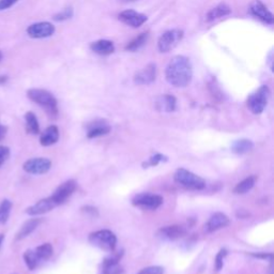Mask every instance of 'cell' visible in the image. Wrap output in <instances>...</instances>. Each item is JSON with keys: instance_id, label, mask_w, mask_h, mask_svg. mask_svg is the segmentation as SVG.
I'll use <instances>...</instances> for the list:
<instances>
[{"instance_id": "22", "label": "cell", "mask_w": 274, "mask_h": 274, "mask_svg": "<svg viewBox=\"0 0 274 274\" xmlns=\"http://www.w3.org/2000/svg\"><path fill=\"white\" fill-rule=\"evenodd\" d=\"M232 13V9L229 5H227L226 3H220L219 5H216L215 8L211 9L208 14L206 16V21H213L215 20H219L224 18V16H227Z\"/></svg>"}, {"instance_id": "20", "label": "cell", "mask_w": 274, "mask_h": 274, "mask_svg": "<svg viewBox=\"0 0 274 274\" xmlns=\"http://www.w3.org/2000/svg\"><path fill=\"white\" fill-rule=\"evenodd\" d=\"M59 139V130L56 126H50L44 130L40 137V144L44 147L52 146Z\"/></svg>"}, {"instance_id": "11", "label": "cell", "mask_w": 274, "mask_h": 274, "mask_svg": "<svg viewBox=\"0 0 274 274\" xmlns=\"http://www.w3.org/2000/svg\"><path fill=\"white\" fill-rule=\"evenodd\" d=\"M75 190L76 182L74 180H68L63 182V184H60L52 195V198L54 199L56 205L60 206L64 204L65 201L72 196V194L75 192Z\"/></svg>"}, {"instance_id": "37", "label": "cell", "mask_w": 274, "mask_h": 274, "mask_svg": "<svg viewBox=\"0 0 274 274\" xmlns=\"http://www.w3.org/2000/svg\"><path fill=\"white\" fill-rule=\"evenodd\" d=\"M82 210H83V212H85L86 214H89L91 216H98L99 215L97 208H93V207H90V206H87V207H85V208H83Z\"/></svg>"}, {"instance_id": "10", "label": "cell", "mask_w": 274, "mask_h": 274, "mask_svg": "<svg viewBox=\"0 0 274 274\" xmlns=\"http://www.w3.org/2000/svg\"><path fill=\"white\" fill-rule=\"evenodd\" d=\"M55 26L48 21L35 23L27 28V35L32 39H45L55 33Z\"/></svg>"}, {"instance_id": "39", "label": "cell", "mask_w": 274, "mask_h": 274, "mask_svg": "<svg viewBox=\"0 0 274 274\" xmlns=\"http://www.w3.org/2000/svg\"><path fill=\"white\" fill-rule=\"evenodd\" d=\"M9 80V77L7 75H1L0 76V85H3V84H5L8 82Z\"/></svg>"}, {"instance_id": "41", "label": "cell", "mask_w": 274, "mask_h": 274, "mask_svg": "<svg viewBox=\"0 0 274 274\" xmlns=\"http://www.w3.org/2000/svg\"><path fill=\"white\" fill-rule=\"evenodd\" d=\"M1 59H2V53L0 52V61H1Z\"/></svg>"}, {"instance_id": "36", "label": "cell", "mask_w": 274, "mask_h": 274, "mask_svg": "<svg viewBox=\"0 0 274 274\" xmlns=\"http://www.w3.org/2000/svg\"><path fill=\"white\" fill-rule=\"evenodd\" d=\"M19 0H0V11L8 10L18 2Z\"/></svg>"}, {"instance_id": "5", "label": "cell", "mask_w": 274, "mask_h": 274, "mask_svg": "<svg viewBox=\"0 0 274 274\" xmlns=\"http://www.w3.org/2000/svg\"><path fill=\"white\" fill-rule=\"evenodd\" d=\"M270 98V89L268 86H261L258 90L252 93L248 99V107L255 115H259L265 110Z\"/></svg>"}, {"instance_id": "9", "label": "cell", "mask_w": 274, "mask_h": 274, "mask_svg": "<svg viewBox=\"0 0 274 274\" xmlns=\"http://www.w3.org/2000/svg\"><path fill=\"white\" fill-rule=\"evenodd\" d=\"M52 162L46 158H35L26 161L23 169L26 172H29L32 175H43L50 169Z\"/></svg>"}, {"instance_id": "27", "label": "cell", "mask_w": 274, "mask_h": 274, "mask_svg": "<svg viewBox=\"0 0 274 274\" xmlns=\"http://www.w3.org/2000/svg\"><path fill=\"white\" fill-rule=\"evenodd\" d=\"M35 252H36L39 260H40V262H41L44 260H47L50 258V257H52V255L54 253V249L50 243H44V244L40 245V247H38L35 250Z\"/></svg>"}, {"instance_id": "1", "label": "cell", "mask_w": 274, "mask_h": 274, "mask_svg": "<svg viewBox=\"0 0 274 274\" xmlns=\"http://www.w3.org/2000/svg\"><path fill=\"white\" fill-rule=\"evenodd\" d=\"M166 81L171 86L177 88H184L189 86L193 77L192 64L186 56H175L165 71Z\"/></svg>"}, {"instance_id": "25", "label": "cell", "mask_w": 274, "mask_h": 274, "mask_svg": "<svg viewBox=\"0 0 274 274\" xmlns=\"http://www.w3.org/2000/svg\"><path fill=\"white\" fill-rule=\"evenodd\" d=\"M253 147L254 144L250 139H239V141H236L232 144V151L237 154H244L250 152Z\"/></svg>"}, {"instance_id": "7", "label": "cell", "mask_w": 274, "mask_h": 274, "mask_svg": "<svg viewBox=\"0 0 274 274\" xmlns=\"http://www.w3.org/2000/svg\"><path fill=\"white\" fill-rule=\"evenodd\" d=\"M163 197L156 194L141 193L132 199V205L144 210H155L163 204Z\"/></svg>"}, {"instance_id": "31", "label": "cell", "mask_w": 274, "mask_h": 274, "mask_svg": "<svg viewBox=\"0 0 274 274\" xmlns=\"http://www.w3.org/2000/svg\"><path fill=\"white\" fill-rule=\"evenodd\" d=\"M73 9H72L71 7L70 8H65L63 9L61 12L57 13L56 15H54V20L56 21H66V20H69L71 19L72 16H73Z\"/></svg>"}, {"instance_id": "15", "label": "cell", "mask_w": 274, "mask_h": 274, "mask_svg": "<svg viewBox=\"0 0 274 274\" xmlns=\"http://www.w3.org/2000/svg\"><path fill=\"white\" fill-rule=\"evenodd\" d=\"M187 233L186 227L181 225H171V226H165L159 229L158 237L164 240H169V241H174L182 238L184 234Z\"/></svg>"}, {"instance_id": "26", "label": "cell", "mask_w": 274, "mask_h": 274, "mask_svg": "<svg viewBox=\"0 0 274 274\" xmlns=\"http://www.w3.org/2000/svg\"><path fill=\"white\" fill-rule=\"evenodd\" d=\"M25 120H26V128L28 133L35 134V135L40 133V126H39V121L35 114L31 113V111H28V113L25 115Z\"/></svg>"}, {"instance_id": "13", "label": "cell", "mask_w": 274, "mask_h": 274, "mask_svg": "<svg viewBox=\"0 0 274 274\" xmlns=\"http://www.w3.org/2000/svg\"><path fill=\"white\" fill-rule=\"evenodd\" d=\"M118 18L122 23L133 28L141 27L142 25L146 23L148 20L146 15L136 12V11L134 10H126L119 14Z\"/></svg>"}, {"instance_id": "4", "label": "cell", "mask_w": 274, "mask_h": 274, "mask_svg": "<svg viewBox=\"0 0 274 274\" xmlns=\"http://www.w3.org/2000/svg\"><path fill=\"white\" fill-rule=\"evenodd\" d=\"M89 242L94 247L111 253L116 249L117 237L113 232L108 231V229H102V231L94 232L89 234Z\"/></svg>"}, {"instance_id": "28", "label": "cell", "mask_w": 274, "mask_h": 274, "mask_svg": "<svg viewBox=\"0 0 274 274\" xmlns=\"http://www.w3.org/2000/svg\"><path fill=\"white\" fill-rule=\"evenodd\" d=\"M147 39H148V32L141 33V35L127 44L126 46V49L128 50V52H135V50H138L142 46L145 45V43L147 42Z\"/></svg>"}, {"instance_id": "23", "label": "cell", "mask_w": 274, "mask_h": 274, "mask_svg": "<svg viewBox=\"0 0 274 274\" xmlns=\"http://www.w3.org/2000/svg\"><path fill=\"white\" fill-rule=\"evenodd\" d=\"M41 222L42 220L40 219H31L29 221H27L25 224L21 226L18 234H16V240H21L29 236L33 231H36V228L40 225Z\"/></svg>"}, {"instance_id": "29", "label": "cell", "mask_w": 274, "mask_h": 274, "mask_svg": "<svg viewBox=\"0 0 274 274\" xmlns=\"http://www.w3.org/2000/svg\"><path fill=\"white\" fill-rule=\"evenodd\" d=\"M24 260L29 270H35L36 268L39 266V264H40V260H39L35 250L26 251L24 254Z\"/></svg>"}, {"instance_id": "19", "label": "cell", "mask_w": 274, "mask_h": 274, "mask_svg": "<svg viewBox=\"0 0 274 274\" xmlns=\"http://www.w3.org/2000/svg\"><path fill=\"white\" fill-rule=\"evenodd\" d=\"M177 100L174 96L170 94H164V96L159 97L155 101V107L160 111L164 113H171L176 109Z\"/></svg>"}, {"instance_id": "38", "label": "cell", "mask_w": 274, "mask_h": 274, "mask_svg": "<svg viewBox=\"0 0 274 274\" xmlns=\"http://www.w3.org/2000/svg\"><path fill=\"white\" fill-rule=\"evenodd\" d=\"M5 133H7V127L0 124V141H2L3 137L5 136Z\"/></svg>"}, {"instance_id": "34", "label": "cell", "mask_w": 274, "mask_h": 274, "mask_svg": "<svg viewBox=\"0 0 274 274\" xmlns=\"http://www.w3.org/2000/svg\"><path fill=\"white\" fill-rule=\"evenodd\" d=\"M164 269L160 266H151L139 271L137 274H163Z\"/></svg>"}, {"instance_id": "30", "label": "cell", "mask_w": 274, "mask_h": 274, "mask_svg": "<svg viewBox=\"0 0 274 274\" xmlns=\"http://www.w3.org/2000/svg\"><path fill=\"white\" fill-rule=\"evenodd\" d=\"M12 209V203L9 199H4L0 204V224H4L10 216V212Z\"/></svg>"}, {"instance_id": "35", "label": "cell", "mask_w": 274, "mask_h": 274, "mask_svg": "<svg viewBox=\"0 0 274 274\" xmlns=\"http://www.w3.org/2000/svg\"><path fill=\"white\" fill-rule=\"evenodd\" d=\"M9 154H10V150L8 147L0 146V166L7 161V159L9 158Z\"/></svg>"}, {"instance_id": "12", "label": "cell", "mask_w": 274, "mask_h": 274, "mask_svg": "<svg viewBox=\"0 0 274 274\" xmlns=\"http://www.w3.org/2000/svg\"><path fill=\"white\" fill-rule=\"evenodd\" d=\"M250 12L252 15H254L255 18L265 21L266 24L272 25L274 23L273 14L268 10V8L260 0H254V1H252L250 5Z\"/></svg>"}, {"instance_id": "8", "label": "cell", "mask_w": 274, "mask_h": 274, "mask_svg": "<svg viewBox=\"0 0 274 274\" xmlns=\"http://www.w3.org/2000/svg\"><path fill=\"white\" fill-rule=\"evenodd\" d=\"M122 256H124V251L111 252V255L103 260L101 274H124V268L119 262Z\"/></svg>"}, {"instance_id": "40", "label": "cell", "mask_w": 274, "mask_h": 274, "mask_svg": "<svg viewBox=\"0 0 274 274\" xmlns=\"http://www.w3.org/2000/svg\"><path fill=\"white\" fill-rule=\"evenodd\" d=\"M3 239H4V236H3V234H0V247H1V244H2Z\"/></svg>"}, {"instance_id": "17", "label": "cell", "mask_w": 274, "mask_h": 274, "mask_svg": "<svg viewBox=\"0 0 274 274\" xmlns=\"http://www.w3.org/2000/svg\"><path fill=\"white\" fill-rule=\"evenodd\" d=\"M56 207H57V205H56L54 199L52 198V196H50V197L39 200L37 204L29 207V208L26 210V213L32 215V216L40 215V214L47 213V212L53 210L54 208H56Z\"/></svg>"}, {"instance_id": "2", "label": "cell", "mask_w": 274, "mask_h": 274, "mask_svg": "<svg viewBox=\"0 0 274 274\" xmlns=\"http://www.w3.org/2000/svg\"><path fill=\"white\" fill-rule=\"evenodd\" d=\"M27 97L29 98L32 102L40 105L41 107L46 111L49 117H57L58 115V103L57 100L49 91L45 89H38L33 88L27 91Z\"/></svg>"}, {"instance_id": "6", "label": "cell", "mask_w": 274, "mask_h": 274, "mask_svg": "<svg viewBox=\"0 0 274 274\" xmlns=\"http://www.w3.org/2000/svg\"><path fill=\"white\" fill-rule=\"evenodd\" d=\"M184 33L180 29H172L163 33L158 41V47L161 53H169L182 41Z\"/></svg>"}, {"instance_id": "3", "label": "cell", "mask_w": 274, "mask_h": 274, "mask_svg": "<svg viewBox=\"0 0 274 274\" xmlns=\"http://www.w3.org/2000/svg\"><path fill=\"white\" fill-rule=\"evenodd\" d=\"M174 180L179 186L190 191H201L206 188V181L203 178L184 169L176 170Z\"/></svg>"}, {"instance_id": "33", "label": "cell", "mask_w": 274, "mask_h": 274, "mask_svg": "<svg viewBox=\"0 0 274 274\" xmlns=\"http://www.w3.org/2000/svg\"><path fill=\"white\" fill-rule=\"evenodd\" d=\"M227 255V251L225 249H222L217 255L215 256V269L216 271H220L223 268V264H224V258Z\"/></svg>"}, {"instance_id": "24", "label": "cell", "mask_w": 274, "mask_h": 274, "mask_svg": "<svg viewBox=\"0 0 274 274\" xmlns=\"http://www.w3.org/2000/svg\"><path fill=\"white\" fill-rule=\"evenodd\" d=\"M256 177L255 176H250L248 178H245L244 180H242L241 182H239L236 187L233 189V193L234 194H245L248 193L249 191H251L252 189L254 188L255 183H256Z\"/></svg>"}, {"instance_id": "21", "label": "cell", "mask_w": 274, "mask_h": 274, "mask_svg": "<svg viewBox=\"0 0 274 274\" xmlns=\"http://www.w3.org/2000/svg\"><path fill=\"white\" fill-rule=\"evenodd\" d=\"M90 48L92 52L102 56L110 55L115 52L114 43L108 40H99L96 42H92L90 44Z\"/></svg>"}, {"instance_id": "14", "label": "cell", "mask_w": 274, "mask_h": 274, "mask_svg": "<svg viewBox=\"0 0 274 274\" xmlns=\"http://www.w3.org/2000/svg\"><path fill=\"white\" fill-rule=\"evenodd\" d=\"M156 66L154 63H149L142 70H139L134 76V83L137 85H150L155 81Z\"/></svg>"}, {"instance_id": "16", "label": "cell", "mask_w": 274, "mask_h": 274, "mask_svg": "<svg viewBox=\"0 0 274 274\" xmlns=\"http://www.w3.org/2000/svg\"><path fill=\"white\" fill-rule=\"evenodd\" d=\"M229 217L222 213V212H216L213 215H211L208 222L205 224V232H213L219 231L221 228H224L229 225Z\"/></svg>"}, {"instance_id": "18", "label": "cell", "mask_w": 274, "mask_h": 274, "mask_svg": "<svg viewBox=\"0 0 274 274\" xmlns=\"http://www.w3.org/2000/svg\"><path fill=\"white\" fill-rule=\"evenodd\" d=\"M87 136L88 138H96L106 135L110 132V126L104 120H96L89 124L87 126Z\"/></svg>"}, {"instance_id": "32", "label": "cell", "mask_w": 274, "mask_h": 274, "mask_svg": "<svg viewBox=\"0 0 274 274\" xmlns=\"http://www.w3.org/2000/svg\"><path fill=\"white\" fill-rule=\"evenodd\" d=\"M163 161H167L166 156H164L163 154H161V153H156L153 156H151L147 163H144L143 166L145 167V169H146V167H148V166H156Z\"/></svg>"}]
</instances>
